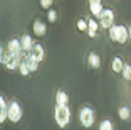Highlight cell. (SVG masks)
<instances>
[{
  "label": "cell",
  "instance_id": "obj_26",
  "mask_svg": "<svg viewBox=\"0 0 131 130\" xmlns=\"http://www.w3.org/2000/svg\"><path fill=\"white\" fill-rule=\"evenodd\" d=\"M128 34H129V41H131V24L128 25Z\"/></svg>",
  "mask_w": 131,
  "mask_h": 130
},
{
  "label": "cell",
  "instance_id": "obj_9",
  "mask_svg": "<svg viewBox=\"0 0 131 130\" xmlns=\"http://www.w3.org/2000/svg\"><path fill=\"white\" fill-rule=\"evenodd\" d=\"M88 5H89V10L94 17L99 19V15L103 14L104 7H103V0H88Z\"/></svg>",
  "mask_w": 131,
  "mask_h": 130
},
{
  "label": "cell",
  "instance_id": "obj_16",
  "mask_svg": "<svg viewBox=\"0 0 131 130\" xmlns=\"http://www.w3.org/2000/svg\"><path fill=\"white\" fill-rule=\"evenodd\" d=\"M88 64H89V68L91 69H97L101 66V59H99V56H97L96 53H91L88 56Z\"/></svg>",
  "mask_w": 131,
  "mask_h": 130
},
{
  "label": "cell",
  "instance_id": "obj_23",
  "mask_svg": "<svg viewBox=\"0 0 131 130\" xmlns=\"http://www.w3.org/2000/svg\"><path fill=\"white\" fill-rule=\"evenodd\" d=\"M8 57H10V53H5V49H4V46H2V49H0V63H2V66L5 64V63H7V59Z\"/></svg>",
  "mask_w": 131,
  "mask_h": 130
},
{
  "label": "cell",
  "instance_id": "obj_6",
  "mask_svg": "<svg viewBox=\"0 0 131 130\" xmlns=\"http://www.w3.org/2000/svg\"><path fill=\"white\" fill-rule=\"evenodd\" d=\"M27 56L30 57V59H34V61H37V63H42L44 59H46V49H44L42 44H35Z\"/></svg>",
  "mask_w": 131,
  "mask_h": 130
},
{
  "label": "cell",
  "instance_id": "obj_5",
  "mask_svg": "<svg viewBox=\"0 0 131 130\" xmlns=\"http://www.w3.org/2000/svg\"><path fill=\"white\" fill-rule=\"evenodd\" d=\"M99 25L101 29H106V31L114 25V12L111 8H104L103 10V14L99 15Z\"/></svg>",
  "mask_w": 131,
  "mask_h": 130
},
{
  "label": "cell",
  "instance_id": "obj_11",
  "mask_svg": "<svg viewBox=\"0 0 131 130\" xmlns=\"http://www.w3.org/2000/svg\"><path fill=\"white\" fill-rule=\"evenodd\" d=\"M20 44H22V49L25 51V53H30L32 47L35 46L30 34H22V37H20Z\"/></svg>",
  "mask_w": 131,
  "mask_h": 130
},
{
  "label": "cell",
  "instance_id": "obj_1",
  "mask_svg": "<svg viewBox=\"0 0 131 130\" xmlns=\"http://www.w3.org/2000/svg\"><path fill=\"white\" fill-rule=\"evenodd\" d=\"M108 36L113 42L116 44H126L129 41V34H128V27L121 25V24H114L113 27L108 29Z\"/></svg>",
  "mask_w": 131,
  "mask_h": 130
},
{
  "label": "cell",
  "instance_id": "obj_4",
  "mask_svg": "<svg viewBox=\"0 0 131 130\" xmlns=\"http://www.w3.org/2000/svg\"><path fill=\"white\" fill-rule=\"evenodd\" d=\"M22 117H24L22 105H20L17 100L10 101V103H8V120H10L12 123H19L20 120H22Z\"/></svg>",
  "mask_w": 131,
  "mask_h": 130
},
{
  "label": "cell",
  "instance_id": "obj_7",
  "mask_svg": "<svg viewBox=\"0 0 131 130\" xmlns=\"http://www.w3.org/2000/svg\"><path fill=\"white\" fill-rule=\"evenodd\" d=\"M7 51L14 56H22L24 49H22V44H20V39H10L7 42Z\"/></svg>",
  "mask_w": 131,
  "mask_h": 130
},
{
  "label": "cell",
  "instance_id": "obj_17",
  "mask_svg": "<svg viewBox=\"0 0 131 130\" xmlns=\"http://www.w3.org/2000/svg\"><path fill=\"white\" fill-rule=\"evenodd\" d=\"M118 117H119L123 122H128V120H129V117H131L129 108H128L126 105H121V107L118 108Z\"/></svg>",
  "mask_w": 131,
  "mask_h": 130
},
{
  "label": "cell",
  "instance_id": "obj_21",
  "mask_svg": "<svg viewBox=\"0 0 131 130\" xmlns=\"http://www.w3.org/2000/svg\"><path fill=\"white\" fill-rule=\"evenodd\" d=\"M121 76L124 78L126 81H131V64H124V68H123V71H121Z\"/></svg>",
  "mask_w": 131,
  "mask_h": 130
},
{
  "label": "cell",
  "instance_id": "obj_8",
  "mask_svg": "<svg viewBox=\"0 0 131 130\" xmlns=\"http://www.w3.org/2000/svg\"><path fill=\"white\" fill-rule=\"evenodd\" d=\"M32 32H34L37 37H44L47 34V27H46V22H42L40 19H35L32 22Z\"/></svg>",
  "mask_w": 131,
  "mask_h": 130
},
{
  "label": "cell",
  "instance_id": "obj_19",
  "mask_svg": "<svg viewBox=\"0 0 131 130\" xmlns=\"http://www.w3.org/2000/svg\"><path fill=\"white\" fill-rule=\"evenodd\" d=\"M97 130H114V123H113L111 120L104 118L103 122H99V128Z\"/></svg>",
  "mask_w": 131,
  "mask_h": 130
},
{
  "label": "cell",
  "instance_id": "obj_15",
  "mask_svg": "<svg viewBox=\"0 0 131 130\" xmlns=\"http://www.w3.org/2000/svg\"><path fill=\"white\" fill-rule=\"evenodd\" d=\"M56 105H69V95L64 90H57V93H56Z\"/></svg>",
  "mask_w": 131,
  "mask_h": 130
},
{
  "label": "cell",
  "instance_id": "obj_18",
  "mask_svg": "<svg viewBox=\"0 0 131 130\" xmlns=\"http://www.w3.org/2000/svg\"><path fill=\"white\" fill-rule=\"evenodd\" d=\"M19 73L22 74V76H29V74L32 73V71H30V68H29L27 57H25V59H22V61H20V64H19Z\"/></svg>",
  "mask_w": 131,
  "mask_h": 130
},
{
  "label": "cell",
  "instance_id": "obj_10",
  "mask_svg": "<svg viewBox=\"0 0 131 130\" xmlns=\"http://www.w3.org/2000/svg\"><path fill=\"white\" fill-rule=\"evenodd\" d=\"M8 120V103L5 101V96H0V123H5Z\"/></svg>",
  "mask_w": 131,
  "mask_h": 130
},
{
  "label": "cell",
  "instance_id": "obj_12",
  "mask_svg": "<svg viewBox=\"0 0 131 130\" xmlns=\"http://www.w3.org/2000/svg\"><path fill=\"white\" fill-rule=\"evenodd\" d=\"M20 61H22V57H20V56H14V54H10V57L7 59V63H5L4 66L8 69V71H14V69H19Z\"/></svg>",
  "mask_w": 131,
  "mask_h": 130
},
{
  "label": "cell",
  "instance_id": "obj_25",
  "mask_svg": "<svg viewBox=\"0 0 131 130\" xmlns=\"http://www.w3.org/2000/svg\"><path fill=\"white\" fill-rule=\"evenodd\" d=\"M39 4H40L42 8H47V10H49V8L52 7V4H54V0H39Z\"/></svg>",
  "mask_w": 131,
  "mask_h": 130
},
{
  "label": "cell",
  "instance_id": "obj_3",
  "mask_svg": "<svg viewBox=\"0 0 131 130\" xmlns=\"http://www.w3.org/2000/svg\"><path fill=\"white\" fill-rule=\"evenodd\" d=\"M79 123H81L84 128H91L94 125V120H96V113L91 107H82L79 110Z\"/></svg>",
  "mask_w": 131,
  "mask_h": 130
},
{
  "label": "cell",
  "instance_id": "obj_24",
  "mask_svg": "<svg viewBox=\"0 0 131 130\" xmlns=\"http://www.w3.org/2000/svg\"><path fill=\"white\" fill-rule=\"evenodd\" d=\"M27 63H29V68H30L32 73H35V71L39 69V63H37V61H34V59H30L29 56H27Z\"/></svg>",
  "mask_w": 131,
  "mask_h": 130
},
{
  "label": "cell",
  "instance_id": "obj_13",
  "mask_svg": "<svg viewBox=\"0 0 131 130\" xmlns=\"http://www.w3.org/2000/svg\"><path fill=\"white\" fill-rule=\"evenodd\" d=\"M123 68H124V61L121 59L119 56H116V57H113V59H111V69H113V73L121 74Z\"/></svg>",
  "mask_w": 131,
  "mask_h": 130
},
{
  "label": "cell",
  "instance_id": "obj_14",
  "mask_svg": "<svg viewBox=\"0 0 131 130\" xmlns=\"http://www.w3.org/2000/svg\"><path fill=\"white\" fill-rule=\"evenodd\" d=\"M97 31H99V24L96 22V19H88V36L89 37H96Z\"/></svg>",
  "mask_w": 131,
  "mask_h": 130
},
{
  "label": "cell",
  "instance_id": "obj_20",
  "mask_svg": "<svg viewBox=\"0 0 131 130\" xmlns=\"http://www.w3.org/2000/svg\"><path fill=\"white\" fill-rule=\"evenodd\" d=\"M76 27L79 32H88V19H77Z\"/></svg>",
  "mask_w": 131,
  "mask_h": 130
},
{
  "label": "cell",
  "instance_id": "obj_2",
  "mask_svg": "<svg viewBox=\"0 0 131 130\" xmlns=\"http://www.w3.org/2000/svg\"><path fill=\"white\" fill-rule=\"evenodd\" d=\"M54 120L59 128H66L71 122V108L69 105H56L54 108Z\"/></svg>",
  "mask_w": 131,
  "mask_h": 130
},
{
  "label": "cell",
  "instance_id": "obj_22",
  "mask_svg": "<svg viewBox=\"0 0 131 130\" xmlns=\"http://www.w3.org/2000/svg\"><path fill=\"white\" fill-rule=\"evenodd\" d=\"M47 20H49L50 24H54L56 20H57V12H56L54 8H49V10H47Z\"/></svg>",
  "mask_w": 131,
  "mask_h": 130
}]
</instances>
